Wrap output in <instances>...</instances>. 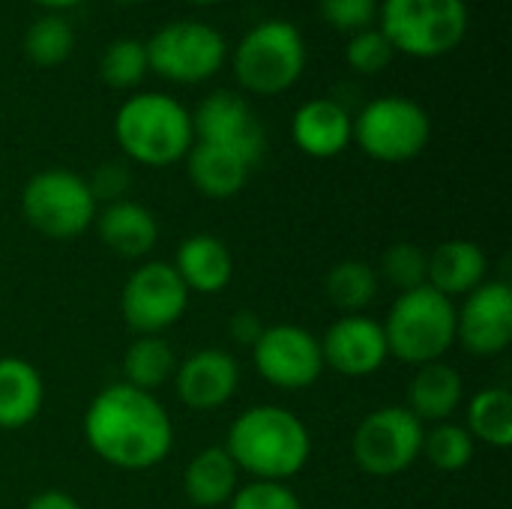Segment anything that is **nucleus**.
<instances>
[{"label": "nucleus", "mask_w": 512, "mask_h": 509, "mask_svg": "<svg viewBox=\"0 0 512 509\" xmlns=\"http://www.w3.org/2000/svg\"><path fill=\"white\" fill-rule=\"evenodd\" d=\"M84 438L105 465L147 471L168 459L174 426L153 393L120 381L90 402L84 414Z\"/></svg>", "instance_id": "nucleus-1"}, {"label": "nucleus", "mask_w": 512, "mask_h": 509, "mask_svg": "<svg viewBox=\"0 0 512 509\" xmlns=\"http://www.w3.org/2000/svg\"><path fill=\"white\" fill-rule=\"evenodd\" d=\"M225 450L237 471H246L255 480L282 483L306 468L312 438L297 414L279 405H255L231 423Z\"/></svg>", "instance_id": "nucleus-2"}, {"label": "nucleus", "mask_w": 512, "mask_h": 509, "mask_svg": "<svg viewBox=\"0 0 512 509\" xmlns=\"http://www.w3.org/2000/svg\"><path fill=\"white\" fill-rule=\"evenodd\" d=\"M114 138L132 162L168 168L195 144L192 111L168 93H132L114 114Z\"/></svg>", "instance_id": "nucleus-3"}, {"label": "nucleus", "mask_w": 512, "mask_h": 509, "mask_svg": "<svg viewBox=\"0 0 512 509\" xmlns=\"http://www.w3.org/2000/svg\"><path fill=\"white\" fill-rule=\"evenodd\" d=\"M306 60L309 54L300 27L285 18H267L240 36L231 69L246 93L279 96L303 78Z\"/></svg>", "instance_id": "nucleus-4"}, {"label": "nucleus", "mask_w": 512, "mask_h": 509, "mask_svg": "<svg viewBox=\"0 0 512 509\" xmlns=\"http://www.w3.org/2000/svg\"><path fill=\"white\" fill-rule=\"evenodd\" d=\"M471 27L465 0H381L378 30L396 54L432 60L456 51Z\"/></svg>", "instance_id": "nucleus-5"}, {"label": "nucleus", "mask_w": 512, "mask_h": 509, "mask_svg": "<svg viewBox=\"0 0 512 509\" xmlns=\"http://www.w3.org/2000/svg\"><path fill=\"white\" fill-rule=\"evenodd\" d=\"M387 351L411 366L438 363L456 342V306L450 297L423 285L396 297L381 324Z\"/></svg>", "instance_id": "nucleus-6"}, {"label": "nucleus", "mask_w": 512, "mask_h": 509, "mask_svg": "<svg viewBox=\"0 0 512 509\" xmlns=\"http://www.w3.org/2000/svg\"><path fill=\"white\" fill-rule=\"evenodd\" d=\"M21 213L27 225L42 237L72 240L93 225L99 204L81 174L66 168H45L24 183Z\"/></svg>", "instance_id": "nucleus-7"}, {"label": "nucleus", "mask_w": 512, "mask_h": 509, "mask_svg": "<svg viewBox=\"0 0 512 509\" xmlns=\"http://www.w3.org/2000/svg\"><path fill=\"white\" fill-rule=\"evenodd\" d=\"M147 66L153 75L171 84H201L210 81L228 57L225 36L195 18H180L162 24L147 42Z\"/></svg>", "instance_id": "nucleus-8"}, {"label": "nucleus", "mask_w": 512, "mask_h": 509, "mask_svg": "<svg viewBox=\"0 0 512 509\" xmlns=\"http://www.w3.org/2000/svg\"><path fill=\"white\" fill-rule=\"evenodd\" d=\"M429 138L432 120L408 96H378L354 117V141L375 162H411L426 150Z\"/></svg>", "instance_id": "nucleus-9"}, {"label": "nucleus", "mask_w": 512, "mask_h": 509, "mask_svg": "<svg viewBox=\"0 0 512 509\" xmlns=\"http://www.w3.org/2000/svg\"><path fill=\"white\" fill-rule=\"evenodd\" d=\"M423 432V423L405 405L378 408L354 432V462L372 477H396L417 462Z\"/></svg>", "instance_id": "nucleus-10"}, {"label": "nucleus", "mask_w": 512, "mask_h": 509, "mask_svg": "<svg viewBox=\"0 0 512 509\" xmlns=\"http://www.w3.org/2000/svg\"><path fill=\"white\" fill-rule=\"evenodd\" d=\"M189 306V291L177 276L174 264L147 261L123 285L120 312L129 330L138 336H159L183 318Z\"/></svg>", "instance_id": "nucleus-11"}, {"label": "nucleus", "mask_w": 512, "mask_h": 509, "mask_svg": "<svg viewBox=\"0 0 512 509\" xmlns=\"http://www.w3.org/2000/svg\"><path fill=\"white\" fill-rule=\"evenodd\" d=\"M258 375L279 390H306L324 372L321 342L297 324L264 327L261 339L252 345Z\"/></svg>", "instance_id": "nucleus-12"}, {"label": "nucleus", "mask_w": 512, "mask_h": 509, "mask_svg": "<svg viewBox=\"0 0 512 509\" xmlns=\"http://www.w3.org/2000/svg\"><path fill=\"white\" fill-rule=\"evenodd\" d=\"M192 129H195V141L225 147L243 156L252 168L264 156V144H267L264 126L252 111V105L234 90L207 93L192 111Z\"/></svg>", "instance_id": "nucleus-13"}, {"label": "nucleus", "mask_w": 512, "mask_h": 509, "mask_svg": "<svg viewBox=\"0 0 512 509\" xmlns=\"http://www.w3.org/2000/svg\"><path fill=\"white\" fill-rule=\"evenodd\" d=\"M456 342L474 357H495L512 342V288L507 282L486 279L456 309Z\"/></svg>", "instance_id": "nucleus-14"}, {"label": "nucleus", "mask_w": 512, "mask_h": 509, "mask_svg": "<svg viewBox=\"0 0 512 509\" xmlns=\"http://www.w3.org/2000/svg\"><path fill=\"white\" fill-rule=\"evenodd\" d=\"M318 342L324 366L348 378L375 375L390 357L384 327L363 315H342Z\"/></svg>", "instance_id": "nucleus-15"}, {"label": "nucleus", "mask_w": 512, "mask_h": 509, "mask_svg": "<svg viewBox=\"0 0 512 509\" xmlns=\"http://www.w3.org/2000/svg\"><path fill=\"white\" fill-rule=\"evenodd\" d=\"M177 396L192 411H216L240 387V366L231 354L219 348H204L186 357L174 369Z\"/></svg>", "instance_id": "nucleus-16"}, {"label": "nucleus", "mask_w": 512, "mask_h": 509, "mask_svg": "<svg viewBox=\"0 0 512 509\" xmlns=\"http://www.w3.org/2000/svg\"><path fill=\"white\" fill-rule=\"evenodd\" d=\"M291 138L306 156L333 159L354 141V117L339 99L318 96L297 108L291 120Z\"/></svg>", "instance_id": "nucleus-17"}, {"label": "nucleus", "mask_w": 512, "mask_h": 509, "mask_svg": "<svg viewBox=\"0 0 512 509\" xmlns=\"http://www.w3.org/2000/svg\"><path fill=\"white\" fill-rule=\"evenodd\" d=\"M93 225L99 231V240L120 258H144L159 240L156 216L144 204L129 198L105 204V210L96 213Z\"/></svg>", "instance_id": "nucleus-18"}, {"label": "nucleus", "mask_w": 512, "mask_h": 509, "mask_svg": "<svg viewBox=\"0 0 512 509\" xmlns=\"http://www.w3.org/2000/svg\"><path fill=\"white\" fill-rule=\"evenodd\" d=\"M486 252L471 240H447L429 255L426 285L444 297H468L486 282Z\"/></svg>", "instance_id": "nucleus-19"}, {"label": "nucleus", "mask_w": 512, "mask_h": 509, "mask_svg": "<svg viewBox=\"0 0 512 509\" xmlns=\"http://www.w3.org/2000/svg\"><path fill=\"white\" fill-rule=\"evenodd\" d=\"M177 276L183 279L186 291L198 294H219L234 276V258L228 246L213 237V234H192L180 243L177 261H174Z\"/></svg>", "instance_id": "nucleus-20"}, {"label": "nucleus", "mask_w": 512, "mask_h": 509, "mask_svg": "<svg viewBox=\"0 0 512 509\" xmlns=\"http://www.w3.org/2000/svg\"><path fill=\"white\" fill-rule=\"evenodd\" d=\"M186 174L201 195L222 201V198H234L237 192H243V186L249 183L252 165L225 147L195 141L192 150L186 153Z\"/></svg>", "instance_id": "nucleus-21"}, {"label": "nucleus", "mask_w": 512, "mask_h": 509, "mask_svg": "<svg viewBox=\"0 0 512 509\" xmlns=\"http://www.w3.org/2000/svg\"><path fill=\"white\" fill-rule=\"evenodd\" d=\"M465 399L462 375L447 363H426L408 384V411L423 423H447Z\"/></svg>", "instance_id": "nucleus-22"}, {"label": "nucleus", "mask_w": 512, "mask_h": 509, "mask_svg": "<svg viewBox=\"0 0 512 509\" xmlns=\"http://www.w3.org/2000/svg\"><path fill=\"white\" fill-rule=\"evenodd\" d=\"M237 483H240V471L225 447L201 450L198 456H192V462L186 465V474H183L186 498L201 509H216L228 504L237 492Z\"/></svg>", "instance_id": "nucleus-23"}, {"label": "nucleus", "mask_w": 512, "mask_h": 509, "mask_svg": "<svg viewBox=\"0 0 512 509\" xmlns=\"http://www.w3.org/2000/svg\"><path fill=\"white\" fill-rule=\"evenodd\" d=\"M45 399L39 372L21 357H0V429H24Z\"/></svg>", "instance_id": "nucleus-24"}, {"label": "nucleus", "mask_w": 512, "mask_h": 509, "mask_svg": "<svg viewBox=\"0 0 512 509\" xmlns=\"http://www.w3.org/2000/svg\"><path fill=\"white\" fill-rule=\"evenodd\" d=\"M468 432L474 441L507 450L512 444V393L507 387H486L468 405Z\"/></svg>", "instance_id": "nucleus-25"}, {"label": "nucleus", "mask_w": 512, "mask_h": 509, "mask_svg": "<svg viewBox=\"0 0 512 509\" xmlns=\"http://www.w3.org/2000/svg\"><path fill=\"white\" fill-rule=\"evenodd\" d=\"M177 360L174 351L165 339L159 336H141L129 345L126 357H123V375L129 387H138L144 393L159 390L162 384H168L174 378Z\"/></svg>", "instance_id": "nucleus-26"}, {"label": "nucleus", "mask_w": 512, "mask_h": 509, "mask_svg": "<svg viewBox=\"0 0 512 509\" xmlns=\"http://www.w3.org/2000/svg\"><path fill=\"white\" fill-rule=\"evenodd\" d=\"M21 48H24V57L39 69L63 66L75 48V30L60 12H48L27 24Z\"/></svg>", "instance_id": "nucleus-27"}, {"label": "nucleus", "mask_w": 512, "mask_h": 509, "mask_svg": "<svg viewBox=\"0 0 512 509\" xmlns=\"http://www.w3.org/2000/svg\"><path fill=\"white\" fill-rule=\"evenodd\" d=\"M378 285H381V276L366 261H342L324 279L330 303L348 315L363 312L378 297Z\"/></svg>", "instance_id": "nucleus-28"}, {"label": "nucleus", "mask_w": 512, "mask_h": 509, "mask_svg": "<svg viewBox=\"0 0 512 509\" xmlns=\"http://www.w3.org/2000/svg\"><path fill=\"white\" fill-rule=\"evenodd\" d=\"M147 48L141 39L120 36L99 57V78L114 90H132L147 78Z\"/></svg>", "instance_id": "nucleus-29"}, {"label": "nucleus", "mask_w": 512, "mask_h": 509, "mask_svg": "<svg viewBox=\"0 0 512 509\" xmlns=\"http://www.w3.org/2000/svg\"><path fill=\"white\" fill-rule=\"evenodd\" d=\"M420 456H426L429 465L438 471H462L474 459V438L465 426H456L450 420L435 423L429 432H423Z\"/></svg>", "instance_id": "nucleus-30"}, {"label": "nucleus", "mask_w": 512, "mask_h": 509, "mask_svg": "<svg viewBox=\"0 0 512 509\" xmlns=\"http://www.w3.org/2000/svg\"><path fill=\"white\" fill-rule=\"evenodd\" d=\"M426 270H429V255L414 243H396L381 258V276L393 288H399V294L423 288L426 285Z\"/></svg>", "instance_id": "nucleus-31"}, {"label": "nucleus", "mask_w": 512, "mask_h": 509, "mask_svg": "<svg viewBox=\"0 0 512 509\" xmlns=\"http://www.w3.org/2000/svg\"><path fill=\"white\" fill-rule=\"evenodd\" d=\"M393 57H396V51L387 42V36L378 30V24L375 27H366V30H360L354 36H348V42H345V60L360 75H378V72H384L393 63Z\"/></svg>", "instance_id": "nucleus-32"}, {"label": "nucleus", "mask_w": 512, "mask_h": 509, "mask_svg": "<svg viewBox=\"0 0 512 509\" xmlns=\"http://www.w3.org/2000/svg\"><path fill=\"white\" fill-rule=\"evenodd\" d=\"M378 3L381 0H318V9L333 30L354 36L378 24Z\"/></svg>", "instance_id": "nucleus-33"}, {"label": "nucleus", "mask_w": 512, "mask_h": 509, "mask_svg": "<svg viewBox=\"0 0 512 509\" xmlns=\"http://www.w3.org/2000/svg\"><path fill=\"white\" fill-rule=\"evenodd\" d=\"M228 504L231 509H303L300 498L285 483H267V480H255L237 489Z\"/></svg>", "instance_id": "nucleus-34"}, {"label": "nucleus", "mask_w": 512, "mask_h": 509, "mask_svg": "<svg viewBox=\"0 0 512 509\" xmlns=\"http://www.w3.org/2000/svg\"><path fill=\"white\" fill-rule=\"evenodd\" d=\"M87 186H90L96 204H99V201L114 204V201H123L126 189L132 186V174H129V168L120 165V162H105V165L96 168V174H93V180H87Z\"/></svg>", "instance_id": "nucleus-35"}, {"label": "nucleus", "mask_w": 512, "mask_h": 509, "mask_svg": "<svg viewBox=\"0 0 512 509\" xmlns=\"http://www.w3.org/2000/svg\"><path fill=\"white\" fill-rule=\"evenodd\" d=\"M228 330H231V339H234V342H240V345H249V348H252V345L261 339L264 324H261V318H258L255 312H237V315L231 318Z\"/></svg>", "instance_id": "nucleus-36"}, {"label": "nucleus", "mask_w": 512, "mask_h": 509, "mask_svg": "<svg viewBox=\"0 0 512 509\" xmlns=\"http://www.w3.org/2000/svg\"><path fill=\"white\" fill-rule=\"evenodd\" d=\"M27 509H81L78 507V501L72 498V495H66V492H42V495H36Z\"/></svg>", "instance_id": "nucleus-37"}, {"label": "nucleus", "mask_w": 512, "mask_h": 509, "mask_svg": "<svg viewBox=\"0 0 512 509\" xmlns=\"http://www.w3.org/2000/svg\"><path fill=\"white\" fill-rule=\"evenodd\" d=\"M33 3L42 6V9H48V12H63V9H72V6H78L84 0H33Z\"/></svg>", "instance_id": "nucleus-38"}, {"label": "nucleus", "mask_w": 512, "mask_h": 509, "mask_svg": "<svg viewBox=\"0 0 512 509\" xmlns=\"http://www.w3.org/2000/svg\"><path fill=\"white\" fill-rule=\"evenodd\" d=\"M186 3H195V6H213V3H222V0H186Z\"/></svg>", "instance_id": "nucleus-39"}, {"label": "nucleus", "mask_w": 512, "mask_h": 509, "mask_svg": "<svg viewBox=\"0 0 512 509\" xmlns=\"http://www.w3.org/2000/svg\"><path fill=\"white\" fill-rule=\"evenodd\" d=\"M114 3H123V6H135V3H141V0H114Z\"/></svg>", "instance_id": "nucleus-40"}]
</instances>
